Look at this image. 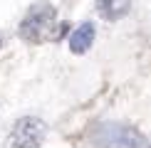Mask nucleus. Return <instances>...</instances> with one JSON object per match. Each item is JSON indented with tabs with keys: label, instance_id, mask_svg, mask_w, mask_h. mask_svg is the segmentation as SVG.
Returning <instances> with one entry per match:
<instances>
[{
	"label": "nucleus",
	"instance_id": "nucleus-4",
	"mask_svg": "<svg viewBox=\"0 0 151 148\" xmlns=\"http://www.w3.org/2000/svg\"><path fill=\"white\" fill-rule=\"evenodd\" d=\"M94 25L92 22H84V25H79L77 30L70 35V49L74 54H84L87 49L92 47V42H94Z\"/></svg>",
	"mask_w": 151,
	"mask_h": 148
},
{
	"label": "nucleus",
	"instance_id": "nucleus-5",
	"mask_svg": "<svg viewBox=\"0 0 151 148\" xmlns=\"http://www.w3.org/2000/svg\"><path fill=\"white\" fill-rule=\"evenodd\" d=\"M97 10L104 20L114 22L131 10V0H97Z\"/></svg>",
	"mask_w": 151,
	"mask_h": 148
},
{
	"label": "nucleus",
	"instance_id": "nucleus-3",
	"mask_svg": "<svg viewBox=\"0 0 151 148\" xmlns=\"http://www.w3.org/2000/svg\"><path fill=\"white\" fill-rule=\"evenodd\" d=\"M47 136V126L37 116H22L10 133V148H40Z\"/></svg>",
	"mask_w": 151,
	"mask_h": 148
},
{
	"label": "nucleus",
	"instance_id": "nucleus-1",
	"mask_svg": "<svg viewBox=\"0 0 151 148\" xmlns=\"http://www.w3.org/2000/svg\"><path fill=\"white\" fill-rule=\"evenodd\" d=\"M55 30H57V10L50 3H40L35 8L27 10L25 20L20 25V35L22 40L27 42H47L55 37Z\"/></svg>",
	"mask_w": 151,
	"mask_h": 148
},
{
	"label": "nucleus",
	"instance_id": "nucleus-2",
	"mask_svg": "<svg viewBox=\"0 0 151 148\" xmlns=\"http://www.w3.org/2000/svg\"><path fill=\"white\" fill-rule=\"evenodd\" d=\"M94 143L102 148H144V136L127 123H102L94 131Z\"/></svg>",
	"mask_w": 151,
	"mask_h": 148
}]
</instances>
